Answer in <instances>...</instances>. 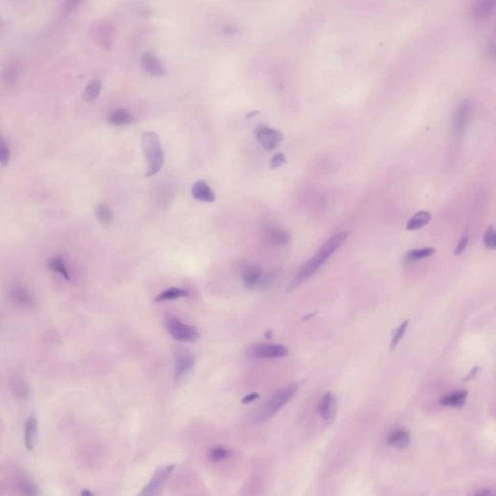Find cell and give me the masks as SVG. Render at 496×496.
<instances>
[{
    "label": "cell",
    "instance_id": "21",
    "mask_svg": "<svg viewBox=\"0 0 496 496\" xmlns=\"http://www.w3.org/2000/svg\"><path fill=\"white\" fill-rule=\"evenodd\" d=\"M109 122L116 126H122L126 124L131 123L133 121V117L130 113L124 109H115L109 115Z\"/></svg>",
    "mask_w": 496,
    "mask_h": 496
},
{
    "label": "cell",
    "instance_id": "17",
    "mask_svg": "<svg viewBox=\"0 0 496 496\" xmlns=\"http://www.w3.org/2000/svg\"><path fill=\"white\" fill-rule=\"evenodd\" d=\"M410 433L405 429H398L389 435L387 442L391 447L398 449H405L410 445Z\"/></svg>",
    "mask_w": 496,
    "mask_h": 496
},
{
    "label": "cell",
    "instance_id": "14",
    "mask_svg": "<svg viewBox=\"0 0 496 496\" xmlns=\"http://www.w3.org/2000/svg\"><path fill=\"white\" fill-rule=\"evenodd\" d=\"M266 239L275 245H286L291 241L290 231L283 227H268L266 230Z\"/></svg>",
    "mask_w": 496,
    "mask_h": 496
},
{
    "label": "cell",
    "instance_id": "18",
    "mask_svg": "<svg viewBox=\"0 0 496 496\" xmlns=\"http://www.w3.org/2000/svg\"><path fill=\"white\" fill-rule=\"evenodd\" d=\"M431 218H432V215L429 212L420 211L408 220L406 229L409 231L421 229L425 227V225H427L431 220Z\"/></svg>",
    "mask_w": 496,
    "mask_h": 496
},
{
    "label": "cell",
    "instance_id": "26",
    "mask_svg": "<svg viewBox=\"0 0 496 496\" xmlns=\"http://www.w3.org/2000/svg\"><path fill=\"white\" fill-rule=\"evenodd\" d=\"M49 267L52 271H54V272L60 274L66 280H68V281L70 280V275L68 274L61 258H53V259H52L49 263Z\"/></svg>",
    "mask_w": 496,
    "mask_h": 496
},
{
    "label": "cell",
    "instance_id": "8",
    "mask_svg": "<svg viewBox=\"0 0 496 496\" xmlns=\"http://www.w3.org/2000/svg\"><path fill=\"white\" fill-rule=\"evenodd\" d=\"M255 135L258 142L268 151L275 150L283 140V135L280 131L266 125H259L255 130Z\"/></svg>",
    "mask_w": 496,
    "mask_h": 496
},
{
    "label": "cell",
    "instance_id": "2",
    "mask_svg": "<svg viewBox=\"0 0 496 496\" xmlns=\"http://www.w3.org/2000/svg\"><path fill=\"white\" fill-rule=\"evenodd\" d=\"M142 147L147 161L146 177H152L159 172L165 162L164 151L158 135L155 132H144L142 134Z\"/></svg>",
    "mask_w": 496,
    "mask_h": 496
},
{
    "label": "cell",
    "instance_id": "23",
    "mask_svg": "<svg viewBox=\"0 0 496 496\" xmlns=\"http://www.w3.org/2000/svg\"><path fill=\"white\" fill-rule=\"evenodd\" d=\"M102 90V84L99 80H91L84 91V100L88 103L94 102L100 95Z\"/></svg>",
    "mask_w": 496,
    "mask_h": 496
},
{
    "label": "cell",
    "instance_id": "10",
    "mask_svg": "<svg viewBox=\"0 0 496 496\" xmlns=\"http://www.w3.org/2000/svg\"><path fill=\"white\" fill-rule=\"evenodd\" d=\"M473 115V107L469 100H464L457 108L453 115V128L457 132L464 131L470 122Z\"/></svg>",
    "mask_w": 496,
    "mask_h": 496
},
{
    "label": "cell",
    "instance_id": "35",
    "mask_svg": "<svg viewBox=\"0 0 496 496\" xmlns=\"http://www.w3.org/2000/svg\"><path fill=\"white\" fill-rule=\"evenodd\" d=\"M16 297H17V299L22 303H27V302L30 301L29 296L27 295V293L24 292L23 290H20V291H18V292L16 293Z\"/></svg>",
    "mask_w": 496,
    "mask_h": 496
},
{
    "label": "cell",
    "instance_id": "3",
    "mask_svg": "<svg viewBox=\"0 0 496 496\" xmlns=\"http://www.w3.org/2000/svg\"><path fill=\"white\" fill-rule=\"evenodd\" d=\"M299 389L297 384H292L287 387L275 391L271 398L267 399L264 406L260 410L257 416L259 423L266 422L268 419L275 415L281 408H283L296 395Z\"/></svg>",
    "mask_w": 496,
    "mask_h": 496
},
{
    "label": "cell",
    "instance_id": "19",
    "mask_svg": "<svg viewBox=\"0 0 496 496\" xmlns=\"http://www.w3.org/2000/svg\"><path fill=\"white\" fill-rule=\"evenodd\" d=\"M468 392L464 390L454 391L450 395L445 396L440 399V403L445 406H452V407L461 408L465 405L466 398Z\"/></svg>",
    "mask_w": 496,
    "mask_h": 496
},
{
    "label": "cell",
    "instance_id": "7",
    "mask_svg": "<svg viewBox=\"0 0 496 496\" xmlns=\"http://www.w3.org/2000/svg\"><path fill=\"white\" fill-rule=\"evenodd\" d=\"M91 35L93 41L100 48L108 50L114 43L115 29L112 25L107 22H98L92 26Z\"/></svg>",
    "mask_w": 496,
    "mask_h": 496
},
{
    "label": "cell",
    "instance_id": "11",
    "mask_svg": "<svg viewBox=\"0 0 496 496\" xmlns=\"http://www.w3.org/2000/svg\"><path fill=\"white\" fill-rule=\"evenodd\" d=\"M337 398L334 394L329 391L323 396L317 407L320 416L326 421H329L335 418L337 414Z\"/></svg>",
    "mask_w": 496,
    "mask_h": 496
},
{
    "label": "cell",
    "instance_id": "32",
    "mask_svg": "<svg viewBox=\"0 0 496 496\" xmlns=\"http://www.w3.org/2000/svg\"><path fill=\"white\" fill-rule=\"evenodd\" d=\"M85 0H64L62 10L65 15L70 14L74 10L77 9Z\"/></svg>",
    "mask_w": 496,
    "mask_h": 496
},
{
    "label": "cell",
    "instance_id": "12",
    "mask_svg": "<svg viewBox=\"0 0 496 496\" xmlns=\"http://www.w3.org/2000/svg\"><path fill=\"white\" fill-rule=\"evenodd\" d=\"M265 276L261 267L257 266H248L242 272V281L243 285L252 289L265 283Z\"/></svg>",
    "mask_w": 496,
    "mask_h": 496
},
{
    "label": "cell",
    "instance_id": "1",
    "mask_svg": "<svg viewBox=\"0 0 496 496\" xmlns=\"http://www.w3.org/2000/svg\"><path fill=\"white\" fill-rule=\"evenodd\" d=\"M348 236H349L348 232H341L333 236L330 239H328L316 251V253L310 258L303 266H301L300 271L294 277L289 289L297 288L301 284L305 282L307 279H309L316 272H318L330 256L335 254L337 249L345 242L346 239H348Z\"/></svg>",
    "mask_w": 496,
    "mask_h": 496
},
{
    "label": "cell",
    "instance_id": "37",
    "mask_svg": "<svg viewBox=\"0 0 496 496\" xmlns=\"http://www.w3.org/2000/svg\"><path fill=\"white\" fill-rule=\"evenodd\" d=\"M492 493H493V492H492V491H490V490H488V489H484V490H481V491H479V492H477L476 494H477V495L487 496V495H490V494H492Z\"/></svg>",
    "mask_w": 496,
    "mask_h": 496
},
{
    "label": "cell",
    "instance_id": "5",
    "mask_svg": "<svg viewBox=\"0 0 496 496\" xmlns=\"http://www.w3.org/2000/svg\"><path fill=\"white\" fill-rule=\"evenodd\" d=\"M174 468H175L174 464L164 465V466L159 467L158 469L155 471L153 476L151 477V481L149 482L147 487L142 489L140 495H160L162 493L163 487L165 486L169 477L171 476Z\"/></svg>",
    "mask_w": 496,
    "mask_h": 496
},
{
    "label": "cell",
    "instance_id": "34",
    "mask_svg": "<svg viewBox=\"0 0 496 496\" xmlns=\"http://www.w3.org/2000/svg\"><path fill=\"white\" fill-rule=\"evenodd\" d=\"M9 66L10 67H8V69L6 70V78H7L8 80H10L11 78H12L13 80H15V79H17V77H18V67H17V65H15V64H12V65H9Z\"/></svg>",
    "mask_w": 496,
    "mask_h": 496
},
{
    "label": "cell",
    "instance_id": "25",
    "mask_svg": "<svg viewBox=\"0 0 496 496\" xmlns=\"http://www.w3.org/2000/svg\"><path fill=\"white\" fill-rule=\"evenodd\" d=\"M96 215L99 221L104 225H110L113 220V212L106 204H99L96 208Z\"/></svg>",
    "mask_w": 496,
    "mask_h": 496
},
{
    "label": "cell",
    "instance_id": "9",
    "mask_svg": "<svg viewBox=\"0 0 496 496\" xmlns=\"http://www.w3.org/2000/svg\"><path fill=\"white\" fill-rule=\"evenodd\" d=\"M195 356L187 349L178 350L175 356V380L183 379L195 364Z\"/></svg>",
    "mask_w": 496,
    "mask_h": 496
},
{
    "label": "cell",
    "instance_id": "28",
    "mask_svg": "<svg viewBox=\"0 0 496 496\" xmlns=\"http://www.w3.org/2000/svg\"><path fill=\"white\" fill-rule=\"evenodd\" d=\"M483 242L486 247L488 249H495L496 248V233L493 226H488L484 235Z\"/></svg>",
    "mask_w": 496,
    "mask_h": 496
},
{
    "label": "cell",
    "instance_id": "24",
    "mask_svg": "<svg viewBox=\"0 0 496 496\" xmlns=\"http://www.w3.org/2000/svg\"><path fill=\"white\" fill-rule=\"evenodd\" d=\"M187 296H188V292L184 289L172 287V288H169L167 290H165V291H163L161 294H159L156 297L155 301L159 302V301H173V300H177V299H180V298H184Z\"/></svg>",
    "mask_w": 496,
    "mask_h": 496
},
{
    "label": "cell",
    "instance_id": "29",
    "mask_svg": "<svg viewBox=\"0 0 496 496\" xmlns=\"http://www.w3.org/2000/svg\"><path fill=\"white\" fill-rule=\"evenodd\" d=\"M408 323L409 321L406 320L404 321L400 326H399V328L395 332L394 334V337H392V339H391V342H390V349L394 350L397 348V346L399 345L400 340L402 339V337H404L405 335V332L407 329Z\"/></svg>",
    "mask_w": 496,
    "mask_h": 496
},
{
    "label": "cell",
    "instance_id": "6",
    "mask_svg": "<svg viewBox=\"0 0 496 496\" xmlns=\"http://www.w3.org/2000/svg\"><path fill=\"white\" fill-rule=\"evenodd\" d=\"M289 354L287 347L281 344H255L247 349V355L252 359H277Z\"/></svg>",
    "mask_w": 496,
    "mask_h": 496
},
{
    "label": "cell",
    "instance_id": "16",
    "mask_svg": "<svg viewBox=\"0 0 496 496\" xmlns=\"http://www.w3.org/2000/svg\"><path fill=\"white\" fill-rule=\"evenodd\" d=\"M191 194L196 200L201 202L212 203L215 200V194L204 180H198L193 184L191 188Z\"/></svg>",
    "mask_w": 496,
    "mask_h": 496
},
{
    "label": "cell",
    "instance_id": "38",
    "mask_svg": "<svg viewBox=\"0 0 496 496\" xmlns=\"http://www.w3.org/2000/svg\"><path fill=\"white\" fill-rule=\"evenodd\" d=\"M81 495H92V493H91L90 491H89V490H82V491H81Z\"/></svg>",
    "mask_w": 496,
    "mask_h": 496
},
{
    "label": "cell",
    "instance_id": "20",
    "mask_svg": "<svg viewBox=\"0 0 496 496\" xmlns=\"http://www.w3.org/2000/svg\"><path fill=\"white\" fill-rule=\"evenodd\" d=\"M496 0H478L475 7V16L480 20L489 18L495 9Z\"/></svg>",
    "mask_w": 496,
    "mask_h": 496
},
{
    "label": "cell",
    "instance_id": "27",
    "mask_svg": "<svg viewBox=\"0 0 496 496\" xmlns=\"http://www.w3.org/2000/svg\"><path fill=\"white\" fill-rule=\"evenodd\" d=\"M229 454H230V452L226 448L218 446V447L213 448L210 451L209 457H210L211 461L217 462V461H221L225 459H227L229 457Z\"/></svg>",
    "mask_w": 496,
    "mask_h": 496
},
{
    "label": "cell",
    "instance_id": "22",
    "mask_svg": "<svg viewBox=\"0 0 496 496\" xmlns=\"http://www.w3.org/2000/svg\"><path fill=\"white\" fill-rule=\"evenodd\" d=\"M435 253V249L432 247L416 248L409 250L405 256V261L408 263H414L417 261L431 257Z\"/></svg>",
    "mask_w": 496,
    "mask_h": 496
},
{
    "label": "cell",
    "instance_id": "33",
    "mask_svg": "<svg viewBox=\"0 0 496 496\" xmlns=\"http://www.w3.org/2000/svg\"><path fill=\"white\" fill-rule=\"evenodd\" d=\"M284 164H286V156H285L284 153L278 152L273 156V158L271 160V163H270V167H271V169H276L280 167L281 165H284Z\"/></svg>",
    "mask_w": 496,
    "mask_h": 496
},
{
    "label": "cell",
    "instance_id": "36",
    "mask_svg": "<svg viewBox=\"0 0 496 496\" xmlns=\"http://www.w3.org/2000/svg\"><path fill=\"white\" fill-rule=\"evenodd\" d=\"M259 398V395L257 392H252V394H249L247 396H245L243 399H241V402L243 404H248L252 401H254L255 399H257Z\"/></svg>",
    "mask_w": 496,
    "mask_h": 496
},
{
    "label": "cell",
    "instance_id": "13",
    "mask_svg": "<svg viewBox=\"0 0 496 496\" xmlns=\"http://www.w3.org/2000/svg\"><path fill=\"white\" fill-rule=\"evenodd\" d=\"M142 65L146 72L153 77H162L166 73L163 63L151 53H146L142 54Z\"/></svg>",
    "mask_w": 496,
    "mask_h": 496
},
{
    "label": "cell",
    "instance_id": "4",
    "mask_svg": "<svg viewBox=\"0 0 496 496\" xmlns=\"http://www.w3.org/2000/svg\"><path fill=\"white\" fill-rule=\"evenodd\" d=\"M165 326L174 339L183 342H194L199 338V332L193 326L187 325L177 316L168 314L165 318Z\"/></svg>",
    "mask_w": 496,
    "mask_h": 496
},
{
    "label": "cell",
    "instance_id": "15",
    "mask_svg": "<svg viewBox=\"0 0 496 496\" xmlns=\"http://www.w3.org/2000/svg\"><path fill=\"white\" fill-rule=\"evenodd\" d=\"M38 441V421L35 417H29L25 425V445L28 451L35 448Z\"/></svg>",
    "mask_w": 496,
    "mask_h": 496
},
{
    "label": "cell",
    "instance_id": "31",
    "mask_svg": "<svg viewBox=\"0 0 496 496\" xmlns=\"http://www.w3.org/2000/svg\"><path fill=\"white\" fill-rule=\"evenodd\" d=\"M468 241H469V234H468V231L464 232L461 236V239L457 245V247L454 249V255L458 256V255H461L464 250L467 247V244H468Z\"/></svg>",
    "mask_w": 496,
    "mask_h": 496
},
{
    "label": "cell",
    "instance_id": "30",
    "mask_svg": "<svg viewBox=\"0 0 496 496\" xmlns=\"http://www.w3.org/2000/svg\"><path fill=\"white\" fill-rule=\"evenodd\" d=\"M10 157V151L7 143L0 138V164L6 166L8 164Z\"/></svg>",
    "mask_w": 496,
    "mask_h": 496
}]
</instances>
